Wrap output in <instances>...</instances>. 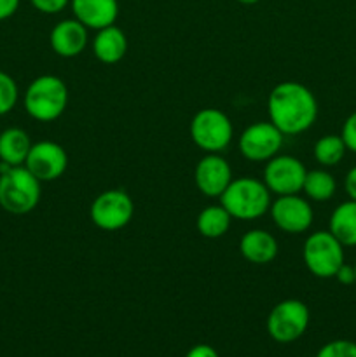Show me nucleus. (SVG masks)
<instances>
[{
	"mask_svg": "<svg viewBox=\"0 0 356 357\" xmlns=\"http://www.w3.org/2000/svg\"><path fill=\"white\" fill-rule=\"evenodd\" d=\"M269 122L283 135H300L316 122L318 101L304 84L286 80L278 84L267 98Z\"/></svg>",
	"mask_w": 356,
	"mask_h": 357,
	"instance_id": "obj_1",
	"label": "nucleus"
},
{
	"mask_svg": "<svg viewBox=\"0 0 356 357\" xmlns=\"http://www.w3.org/2000/svg\"><path fill=\"white\" fill-rule=\"evenodd\" d=\"M223 208L236 220H257L271 208V192L253 176L236 178L220 195Z\"/></svg>",
	"mask_w": 356,
	"mask_h": 357,
	"instance_id": "obj_2",
	"label": "nucleus"
},
{
	"mask_svg": "<svg viewBox=\"0 0 356 357\" xmlns=\"http://www.w3.org/2000/svg\"><path fill=\"white\" fill-rule=\"evenodd\" d=\"M68 105V87L59 77L40 75L31 80L24 93V110L38 122H52Z\"/></svg>",
	"mask_w": 356,
	"mask_h": 357,
	"instance_id": "obj_3",
	"label": "nucleus"
},
{
	"mask_svg": "<svg viewBox=\"0 0 356 357\" xmlns=\"http://www.w3.org/2000/svg\"><path fill=\"white\" fill-rule=\"evenodd\" d=\"M40 181L24 166L0 173V208L10 215H27L40 202Z\"/></svg>",
	"mask_w": 356,
	"mask_h": 357,
	"instance_id": "obj_4",
	"label": "nucleus"
},
{
	"mask_svg": "<svg viewBox=\"0 0 356 357\" xmlns=\"http://www.w3.org/2000/svg\"><path fill=\"white\" fill-rule=\"evenodd\" d=\"M304 264L307 271L320 279L335 278L339 267L344 264V246L332 236L330 230L311 234L304 243Z\"/></svg>",
	"mask_w": 356,
	"mask_h": 357,
	"instance_id": "obj_5",
	"label": "nucleus"
},
{
	"mask_svg": "<svg viewBox=\"0 0 356 357\" xmlns=\"http://www.w3.org/2000/svg\"><path fill=\"white\" fill-rule=\"evenodd\" d=\"M232 122L218 108H202L192 117L191 138L206 153H220L232 142Z\"/></svg>",
	"mask_w": 356,
	"mask_h": 357,
	"instance_id": "obj_6",
	"label": "nucleus"
},
{
	"mask_svg": "<svg viewBox=\"0 0 356 357\" xmlns=\"http://www.w3.org/2000/svg\"><path fill=\"white\" fill-rule=\"evenodd\" d=\"M309 309L304 302L288 298L272 307L267 317V333L278 344H292L306 333Z\"/></svg>",
	"mask_w": 356,
	"mask_h": 357,
	"instance_id": "obj_7",
	"label": "nucleus"
},
{
	"mask_svg": "<svg viewBox=\"0 0 356 357\" xmlns=\"http://www.w3.org/2000/svg\"><path fill=\"white\" fill-rule=\"evenodd\" d=\"M135 215L131 197L124 190L112 188L105 190L93 201L89 209L91 222L101 230L114 232L128 225Z\"/></svg>",
	"mask_w": 356,
	"mask_h": 357,
	"instance_id": "obj_8",
	"label": "nucleus"
},
{
	"mask_svg": "<svg viewBox=\"0 0 356 357\" xmlns=\"http://www.w3.org/2000/svg\"><path fill=\"white\" fill-rule=\"evenodd\" d=\"M283 132L272 122H255L239 136V152L251 162H264L278 155L283 145Z\"/></svg>",
	"mask_w": 356,
	"mask_h": 357,
	"instance_id": "obj_9",
	"label": "nucleus"
},
{
	"mask_svg": "<svg viewBox=\"0 0 356 357\" xmlns=\"http://www.w3.org/2000/svg\"><path fill=\"white\" fill-rule=\"evenodd\" d=\"M306 167L297 157L276 155L267 160L264 169V183L271 194L293 195L299 194L306 180Z\"/></svg>",
	"mask_w": 356,
	"mask_h": 357,
	"instance_id": "obj_10",
	"label": "nucleus"
},
{
	"mask_svg": "<svg viewBox=\"0 0 356 357\" xmlns=\"http://www.w3.org/2000/svg\"><path fill=\"white\" fill-rule=\"evenodd\" d=\"M38 181H54L61 176L68 166L66 150L59 143L38 142L34 143L23 164Z\"/></svg>",
	"mask_w": 356,
	"mask_h": 357,
	"instance_id": "obj_11",
	"label": "nucleus"
},
{
	"mask_svg": "<svg viewBox=\"0 0 356 357\" xmlns=\"http://www.w3.org/2000/svg\"><path fill=\"white\" fill-rule=\"evenodd\" d=\"M269 211L274 225L286 234H302L313 225V208L299 194L279 195Z\"/></svg>",
	"mask_w": 356,
	"mask_h": 357,
	"instance_id": "obj_12",
	"label": "nucleus"
},
{
	"mask_svg": "<svg viewBox=\"0 0 356 357\" xmlns=\"http://www.w3.org/2000/svg\"><path fill=\"white\" fill-rule=\"evenodd\" d=\"M194 178L195 187L206 197H220L234 180L229 162L218 153H206L195 166Z\"/></svg>",
	"mask_w": 356,
	"mask_h": 357,
	"instance_id": "obj_13",
	"label": "nucleus"
},
{
	"mask_svg": "<svg viewBox=\"0 0 356 357\" xmlns=\"http://www.w3.org/2000/svg\"><path fill=\"white\" fill-rule=\"evenodd\" d=\"M73 17L87 30H101L115 24L119 16L117 0H70Z\"/></svg>",
	"mask_w": 356,
	"mask_h": 357,
	"instance_id": "obj_14",
	"label": "nucleus"
},
{
	"mask_svg": "<svg viewBox=\"0 0 356 357\" xmlns=\"http://www.w3.org/2000/svg\"><path fill=\"white\" fill-rule=\"evenodd\" d=\"M52 51L61 58H75L87 45V28L80 21L63 20L54 24L49 35Z\"/></svg>",
	"mask_w": 356,
	"mask_h": 357,
	"instance_id": "obj_15",
	"label": "nucleus"
},
{
	"mask_svg": "<svg viewBox=\"0 0 356 357\" xmlns=\"http://www.w3.org/2000/svg\"><path fill=\"white\" fill-rule=\"evenodd\" d=\"M239 251L246 261L253 265H267L278 257V241L267 230H248L239 241Z\"/></svg>",
	"mask_w": 356,
	"mask_h": 357,
	"instance_id": "obj_16",
	"label": "nucleus"
},
{
	"mask_svg": "<svg viewBox=\"0 0 356 357\" xmlns=\"http://www.w3.org/2000/svg\"><path fill=\"white\" fill-rule=\"evenodd\" d=\"M126 51H128V38L121 28L110 24V26L98 30L93 40V52L98 61L105 63V65H114L124 58Z\"/></svg>",
	"mask_w": 356,
	"mask_h": 357,
	"instance_id": "obj_17",
	"label": "nucleus"
},
{
	"mask_svg": "<svg viewBox=\"0 0 356 357\" xmlns=\"http://www.w3.org/2000/svg\"><path fill=\"white\" fill-rule=\"evenodd\" d=\"M31 145L30 136L20 128H9L0 132V162L9 166H23Z\"/></svg>",
	"mask_w": 356,
	"mask_h": 357,
	"instance_id": "obj_18",
	"label": "nucleus"
},
{
	"mask_svg": "<svg viewBox=\"0 0 356 357\" xmlns=\"http://www.w3.org/2000/svg\"><path fill=\"white\" fill-rule=\"evenodd\" d=\"M330 232L342 246H356V201L349 199L334 209L330 216Z\"/></svg>",
	"mask_w": 356,
	"mask_h": 357,
	"instance_id": "obj_19",
	"label": "nucleus"
},
{
	"mask_svg": "<svg viewBox=\"0 0 356 357\" xmlns=\"http://www.w3.org/2000/svg\"><path fill=\"white\" fill-rule=\"evenodd\" d=\"M232 216L222 204L205 208L198 216V230L206 239H218L230 229Z\"/></svg>",
	"mask_w": 356,
	"mask_h": 357,
	"instance_id": "obj_20",
	"label": "nucleus"
},
{
	"mask_svg": "<svg viewBox=\"0 0 356 357\" xmlns=\"http://www.w3.org/2000/svg\"><path fill=\"white\" fill-rule=\"evenodd\" d=\"M335 188H337L335 178L332 176L328 171L325 169L307 171L302 190L306 192V195L309 199H313V201H318V202L328 201V199L334 197Z\"/></svg>",
	"mask_w": 356,
	"mask_h": 357,
	"instance_id": "obj_21",
	"label": "nucleus"
},
{
	"mask_svg": "<svg viewBox=\"0 0 356 357\" xmlns=\"http://www.w3.org/2000/svg\"><path fill=\"white\" fill-rule=\"evenodd\" d=\"M346 145L342 142L341 136L337 135H327L320 138L314 145V159L325 167L337 166L346 153Z\"/></svg>",
	"mask_w": 356,
	"mask_h": 357,
	"instance_id": "obj_22",
	"label": "nucleus"
},
{
	"mask_svg": "<svg viewBox=\"0 0 356 357\" xmlns=\"http://www.w3.org/2000/svg\"><path fill=\"white\" fill-rule=\"evenodd\" d=\"M17 98H20V89L17 84L9 73L0 70V115H6L16 107Z\"/></svg>",
	"mask_w": 356,
	"mask_h": 357,
	"instance_id": "obj_23",
	"label": "nucleus"
},
{
	"mask_svg": "<svg viewBox=\"0 0 356 357\" xmlns=\"http://www.w3.org/2000/svg\"><path fill=\"white\" fill-rule=\"evenodd\" d=\"M316 357H356V344L351 340H334L325 344Z\"/></svg>",
	"mask_w": 356,
	"mask_h": 357,
	"instance_id": "obj_24",
	"label": "nucleus"
},
{
	"mask_svg": "<svg viewBox=\"0 0 356 357\" xmlns=\"http://www.w3.org/2000/svg\"><path fill=\"white\" fill-rule=\"evenodd\" d=\"M341 138L344 142L346 149L356 153V112L346 119L344 126H342Z\"/></svg>",
	"mask_w": 356,
	"mask_h": 357,
	"instance_id": "obj_25",
	"label": "nucleus"
},
{
	"mask_svg": "<svg viewBox=\"0 0 356 357\" xmlns=\"http://www.w3.org/2000/svg\"><path fill=\"white\" fill-rule=\"evenodd\" d=\"M30 3L42 14H58L66 9L70 0H30Z\"/></svg>",
	"mask_w": 356,
	"mask_h": 357,
	"instance_id": "obj_26",
	"label": "nucleus"
},
{
	"mask_svg": "<svg viewBox=\"0 0 356 357\" xmlns=\"http://www.w3.org/2000/svg\"><path fill=\"white\" fill-rule=\"evenodd\" d=\"M335 279H337L341 284H355V281H356L355 267L342 264L341 267H339L337 274H335Z\"/></svg>",
	"mask_w": 356,
	"mask_h": 357,
	"instance_id": "obj_27",
	"label": "nucleus"
},
{
	"mask_svg": "<svg viewBox=\"0 0 356 357\" xmlns=\"http://www.w3.org/2000/svg\"><path fill=\"white\" fill-rule=\"evenodd\" d=\"M20 9V0H0V21H6Z\"/></svg>",
	"mask_w": 356,
	"mask_h": 357,
	"instance_id": "obj_28",
	"label": "nucleus"
},
{
	"mask_svg": "<svg viewBox=\"0 0 356 357\" xmlns=\"http://www.w3.org/2000/svg\"><path fill=\"white\" fill-rule=\"evenodd\" d=\"M185 357H220V356H218V352L212 347V345L199 344V345H195V347H192Z\"/></svg>",
	"mask_w": 356,
	"mask_h": 357,
	"instance_id": "obj_29",
	"label": "nucleus"
},
{
	"mask_svg": "<svg viewBox=\"0 0 356 357\" xmlns=\"http://www.w3.org/2000/svg\"><path fill=\"white\" fill-rule=\"evenodd\" d=\"M344 187L349 199H351V201H356V166L353 167V169H349V173L346 174Z\"/></svg>",
	"mask_w": 356,
	"mask_h": 357,
	"instance_id": "obj_30",
	"label": "nucleus"
},
{
	"mask_svg": "<svg viewBox=\"0 0 356 357\" xmlns=\"http://www.w3.org/2000/svg\"><path fill=\"white\" fill-rule=\"evenodd\" d=\"M239 3H244V6H253V3H257L258 0H237Z\"/></svg>",
	"mask_w": 356,
	"mask_h": 357,
	"instance_id": "obj_31",
	"label": "nucleus"
},
{
	"mask_svg": "<svg viewBox=\"0 0 356 357\" xmlns=\"http://www.w3.org/2000/svg\"><path fill=\"white\" fill-rule=\"evenodd\" d=\"M355 274H356V264H355ZM355 284H356V281H355Z\"/></svg>",
	"mask_w": 356,
	"mask_h": 357,
	"instance_id": "obj_32",
	"label": "nucleus"
}]
</instances>
